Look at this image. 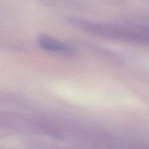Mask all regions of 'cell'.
Here are the masks:
<instances>
[{
	"mask_svg": "<svg viewBox=\"0 0 149 149\" xmlns=\"http://www.w3.org/2000/svg\"><path fill=\"white\" fill-rule=\"evenodd\" d=\"M37 40L39 46L45 51L68 54L73 52L72 48L68 45L47 34H40Z\"/></svg>",
	"mask_w": 149,
	"mask_h": 149,
	"instance_id": "7a4b0ae2",
	"label": "cell"
},
{
	"mask_svg": "<svg viewBox=\"0 0 149 149\" xmlns=\"http://www.w3.org/2000/svg\"><path fill=\"white\" fill-rule=\"evenodd\" d=\"M77 23L81 29L99 36L149 45V26L99 23L86 20H78Z\"/></svg>",
	"mask_w": 149,
	"mask_h": 149,
	"instance_id": "6da1fadb",
	"label": "cell"
}]
</instances>
